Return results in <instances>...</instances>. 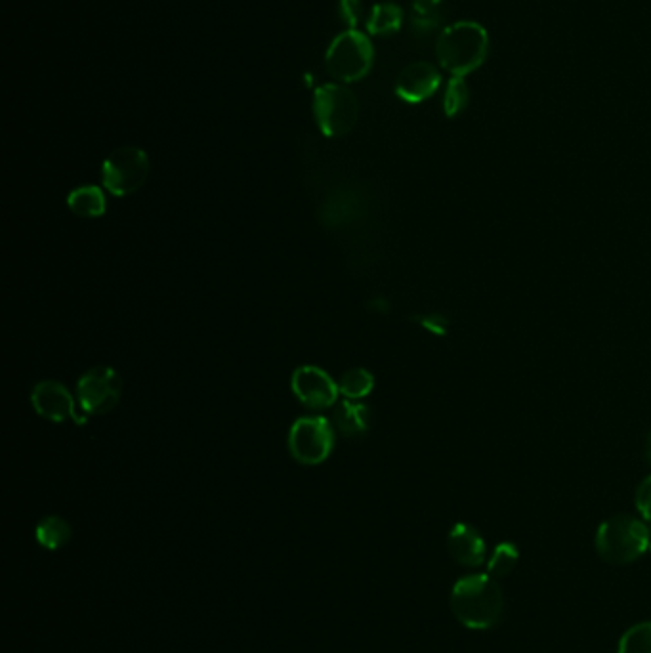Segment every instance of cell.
<instances>
[{
  "label": "cell",
  "instance_id": "cell-11",
  "mask_svg": "<svg viewBox=\"0 0 651 653\" xmlns=\"http://www.w3.org/2000/svg\"><path fill=\"white\" fill-rule=\"evenodd\" d=\"M441 85L440 71L428 62H415L401 69L396 81V96L407 104H422L432 98Z\"/></svg>",
  "mask_w": 651,
  "mask_h": 653
},
{
  "label": "cell",
  "instance_id": "cell-26",
  "mask_svg": "<svg viewBox=\"0 0 651 653\" xmlns=\"http://www.w3.org/2000/svg\"><path fill=\"white\" fill-rule=\"evenodd\" d=\"M650 552H651V545H650Z\"/></svg>",
  "mask_w": 651,
  "mask_h": 653
},
{
  "label": "cell",
  "instance_id": "cell-3",
  "mask_svg": "<svg viewBox=\"0 0 651 653\" xmlns=\"http://www.w3.org/2000/svg\"><path fill=\"white\" fill-rule=\"evenodd\" d=\"M651 545L648 526L629 514H619L600 524L594 547L598 556L611 566H627L642 558Z\"/></svg>",
  "mask_w": 651,
  "mask_h": 653
},
{
  "label": "cell",
  "instance_id": "cell-4",
  "mask_svg": "<svg viewBox=\"0 0 651 653\" xmlns=\"http://www.w3.org/2000/svg\"><path fill=\"white\" fill-rule=\"evenodd\" d=\"M375 62V50L369 37L357 29H346L329 46L325 65L340 83H356L369 75Z\"/></svg>",
  "mask_w": 651,
  "mask_h": 653
},
{
  "label": "cell",
  "instance_id": "cell-5",
  "mask_svg": "<svg viewBox=\"0 0 651 653\" xmlns=\"http://www.w3.org/2000/svg\"><path fill=\"white\" fill-rule=\"evenodd\" d=\"M314 117L327 138H342L356 127L359 104L356 94L344 85H323L314 94Z\"/></svg>",
  "mask_w": 651,
  "mask_h": 653
},
{
  "label": "cell",
  "instance_id": "cell-18",
  "mask_svg": "<svg viewBox=\"0 0 651 653\" xmlns=\"http://www.w3.org/2000/svg\"><path fill=\"white\" fill-rule=\"evenodd\" d=\"M518 560H520L518 547L512 543H501L495 547L487 560V575H491L493 579L506 577L518 566Z\"/></svg>",
  "mask_w": 651,
  "mask_h": 653
},
{
  "label": "cell",
  "instance_id": "cell-7",
  "mask_svg": "<svg viewBox=\"0 0 651 653\" xmlns=\"http://www.w3.org/2000/svg\"><path fill=\"white\" fill-rule=\"evenodd\" d=\"M335 447V430L323 417H300L289 432V451L300 464L325 463Z\"/></svg>",
  "mask_w": 651,
  "mask_h": 653
},
{
  "label": "cell",
  "instance_id": "cell-2",
  "mask_svg": "<svg viewBox=\"0 0 651 653\" xmlns=\"http://www.w3.org/2000/svg\"><path fill=\"white\" fill-rule=\"evenodd\" d=\"M489 54V33L476 22H457L445 27L436 41V56L451 77H468L482 67Z\"/></svg>",
  "mask_w": 651,
  "mask_h": 653
},
{
  "label": "cell",
  "instance_id": "cell-15",
  "mask_svg": "<svg viewBox=\"0 0 651 653\" xmlns=\"http://www.w3.org/2000/svg\"><path fill=\"white\" fill-rule=\"evenodd\" d=\"M67 205L71 212L81 218H98L107 211L104 191L96 186H83L71 191L67 197Z\"/></svg>",
  "mask_w": 651,
  "mask_h": 653
},
{
  "label": "cell",
  "instance_id": "cell-14",
  "mask_svg": "<svg viewBox=\"0 0 651 653\" xmlns=\"http://www.w3.org/2000/svg\"><path fill=\"white\" fill-rule=\"evenodd\" d=\"M403 22V12L398 4L394 2H380L375 4L369 18H367V33L375 37H388L394 35L401 29Z\"/></svg>",
  "mask_w": 651,
  "mask_h": 653
},
{
  "label": "cell",
  "instance_id": "cell-10",
  "mask_svg": "<svg viewBox=\"0 0 651 653\" xmlns=\"http://www.w3.org/2000/svg\"><path fill=\"white\" fill-rule=\"evenodd\" d=\"M31 403L42 419L52 422H63L67 419L84 424L86 419L77 415L75 400L71 392L58 380H42L31 394Z\"/></svg>",
  "mask_w": 651,
  "mask_h": 653
},
{
  "label": "cell",
  "instance_id": "cell-1",
  "mask_svg": "<svg viewBox=\"0 0 651 653\" xmlns=\"http://www.w3.org/2000/svg\"><path fill=\"white\" fill-rule=\"evenodd\" d=\"M449 602L455 619L470 631H489L503 619V590L487 573L461 577L453 585Z\"/></svg>",
  "mask_w": 651,
  "mask_h": 653
},
{
  "label": "cell",
  "instance_id": "cell-13",
  "mask_svg": "<svg viewBox=\"0 0 651 653\" xmlns=\"http://www.w3.org/2000/svg\"><path fill=\"white\" fill-rule=\"evenodd\" d=\"M336 430L346 438L363 436L371 426V409L363 403L346 400L335 411Z\"/></svg>",
  "mask_w": 651,
  "mask_h": 653
},
{
  "label": "cell",
  "instance_id": "cell-20",
  "mask_svg": "<svg viewBox=\"0 0 651 653\" xmlns=\"http://www.w3.org/2000/svg\"><path fill=\"white\" fill-rule=\"evenodd\" d=\"M617 653H651V621L632 625L623 632Z\"/></svg>",
  "mask_w": 651,
  "mask_h": 653
},
{
  "label": "cell",
  "instance_id": "cell-22",
  "mask_svg": "<svg viewBox=\"0 0 651 653\" xmlns=\"http://www.w3.org/2000/svg\"><path fill=\"white\" fill-rule=\"evenodd\" d=\"M338 12L342 22L348 25V29H357V23L363 14L361 0H338Z\"/></svg>",
  "mask_w": 651,
  "mask_h": 653
},
{
  "label": "cell",
  "instance_id": "cell-17",
  "mask_svg": "<svg viewBox=\"0 0 651 653\" xmlns=\"http://www.w3.org/2000/svg\"><path fill=\"white\" fill-rule=\"evenodd\" d=\"M338 388L348 400H361L373 392L375 377L367 369H350L342 375Z\"/></svg>",
  "mask_w": 651,
  "mask_h": 653
},
{
  "label": "cell",
  "instance_id": "cell-21",
  "mask_svg": "<svg viewBox=\"0 0 651 653\" xmlns=\"http://www.w3.org/2000/svg\"><path fill=\"white\" fill-rule=\"evenodd\" d=\"M443 0H413V27L422 33H430L440 22V6Z\"/></svg>",
  "mask_w": 651,
  "mask_h": 653
},
{
  "label": "cell",
  "instance_id": "cell-16",
  "mask_svg": "<svg viewBox=\"0 0 651 653\" xmlns=\"http://www.w3.org/2000/svg\"><path fill=\"white\" fill-rule=\"evenodd\" d=\"M39 545L48 550H60L71 539V526L60 516H46L35 529Z\"/></svg>",
  "mask_w": 651,
  "mask_h": 653
},
{
  "label": "cell",
  "instance_id": "cell-8",
  "mask_svg": "<svg viewBox=\"0 0 651 653\" xmlns=\"http://www.w3.org/2000/svg\"><path fill=\"white\" fill-rule=\"evenodd\" d=\"M77 394L84 413L105 415L121 400L123 380L111 367H94L79 379Z\"/></svg>",
  "mask_w": 651,
  "mask_h": 653
},
{
  "label": "cell",
  "instance_id": "cell-24",
  "mask_svg": "<svg viewBox=\"0 0 651 653\" xmlns=\"http://www.w3.org/2000/svg\"><path fill=\"white\" fill-rule=\"evenodd\" d=\"M413 319L419 323L422 329H426L428 333H432V335H436V337H443V335H447V327H449V323H447V319H445L443 316H440V314L417 316L413 317Z\"/></svg>",
  "mask_w": 651,
  "mask_h": 653
},
{
  "label": "cell",
  "instance_id": "cell-6",
  "mask_svg": "<svg viewBox=\"0 0 651 653\" xmlns=\"http://www.w3.org/2000/svg\"><path fill=\"white\" fill-rule=\"evenodd\" d=\"M149 176V157L140 148L115 149L104 161L102 182L115 197H126L140 190Z\"/></svg>",
  "mask_w": 651,
  "mask_h": 653
},
{
  "label": "cell",
  "instance_id": "cell-12",
  "mask_svg": "<svg viewBox=\"0 0 651 653\" xmlns=\"http://www.w3.org/2000/svg\"><path fill=\"white\" fill-rule=\"evenodd\" d=\"M451 558L462 568L476 569L485 564L487 548L480 531L470 524H455L447 535Z\"/></svg>",
  "mask_w": 651,
  "mask_h": 653
},
{
  "label": "cell",
  "instance_id": "cell-9",
  "mask_svg": "<svg viewBox=\"0 0 651 653\" xmlns=\"http://www.w3.org/2000/svg\"><path fill=\"white\" fill-rule=\"evenodd\" d=\"M291 386L294 396L315 411L335 405L340 394L338 384L329 377V373L315 365L298 367L293 373Z\"/></svg>",
  "mask_w": 651,
  "mask_h": 653
},
{
  "label": "cell",
  "instance_id": "cell-23",
  "mask_svg": "<svg viewBox=\"0 0 651 653\" xmlns=\"http://www.w3.org/2000/svg\"><path fill=\"white\" fill-rule=\"evenodd\" d=\"M634 503H636L640 516L644 520L651 522V476L644 478L642 484L638 485L636 495H634Z\"/></svg>",
  "mask_w": 651,
  "mask_h": 653
},
{
  "label": "cell",
  "instance_id": "cell-19",
  "mask_svg": "<svg viewBox=\"0 0 651 653\" xmlns=\"http://www.w3.org/2000/svg\"><path fill=\"white\" fill-rule=\"evenodd\" d=\"M470 104V88L464 77H451L443 94V113L451 119L461 115Z\"/></svg>",
  "mask_w": 651,
  "mask_h": 653
},
{
  "label": "cell",
  "instance_id": "cell-25",
  "mask_svg": "<svg viewBox=\"0 0 651 653\" xmlns=\"http://www.w3.org/2000/svg\"><path fill=\"white\" fill-rule=\"evenodd\" d=\"M646 459L651 463V434L648 436V440H646Z\"/></svg>",
  "mask_w": 651,
  "mask_h": 653
}]
</instances>
